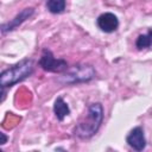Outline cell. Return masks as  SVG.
I'll return each mask as SVG.
<instances>
[{"label":"cell","instance_id":"7a4b0ae2","mask_svg":"<svg viewBox=\"0 0 152 152\" xmlns=\"http://www.w3.org/2000/svg\"><path fill=\"white\" fill-rule=\"evenodd\" d=\"M33 72V62L32 59H24L18 64L4 70L0 74V86L1 88L12 87L13 84L25 80Z\"/></svg>","mask_w":152,"mask_h":152},{"label":"cell","instance_id":"5b68a950","mask_svg":"<svg viewBox=\"0 0 152 152\" xmlns=\"http://www.w3.org/2000/svg\"><path fill=\"white\" fill-rule=\"evenodd\" d=\"M96 24L101 31H103L106 33H110L118 28L119 20H118V17L115 14H113L110 12H106V13H102L97 17Z\"/></svg>","mask_w":152,"mask_h":152},{"label":"cell","instance_id":"30bf717a","mask_svg":"<svg viewBox=\"0 0 152 152\" xmlns=\"http://www.w3.org/2000/svg\"><path fill=\"white\" fill-rule=\"evenodd\" d=\"M135 46H137V49H139V50L150 48V46H151V40H150L148 34H147V33H146V34H140V36L137 38Z\"/></svg>","mask_w":152,"mask_h":152},{"label":"cell","instance_id":"ba28073f","mask_svg":"<svg viewBox=\"0 0 152 152\" xmlns=\"http://www.w3.org/2000/svg\"><path fill=\"white\" fill-rule=\"evenodd\" d=\"M53 113H55L56 118H57L59 121H62L66 115L70 114V108H69L68 103L63 100L62 96H58V97L56 99V101H55V103H53Z\"/></svg>","mask_w":152,"mask_h":152},{"label":"cell","instance_id":"3957f363","mask_svg":"<svg viewBox=\"0 0 152 152\" xmlns=\"http://www.w3.org/2000/svg\"><path fill=\"white\" fill-rule=\"evenodd\" d=\"M94 76H95V70L91 65L78 64V65H74L71 69H68L66 74L63 76L62 81L64 83L74 84V83H78V82L90 81Z\"/></svg>","mask_w":152,"mask_h":152},{"label":"cell","instance_id":"52a82bcc","mask_svg":"<svg viewBox=\"0 0 152 152\" xmlns=\"http://www.w3.org/2000/svg\"><path fill=\"white\" fill-rule=\"evenodd\" d=\"M34 13V10L32 7H28V8H24L19 14H17L11 21L8 23H5L1 25V32L2 33H6L8 31H13L15 30L19 25H21L26 19H28L32 14Z\"/></svg>","mask_w":152,"mask_h":152},{"label":"cell","instance_id":"277c9868","mask_svg":"<svg viewBox=\"0 0 152 152\" xmlns=\"http://www.w3.org/2000/svg\"><path fill=\"white\" fill-rule=\"evenodd\" d=\"M39 65L42 66V69L49 72H63L68 70L66 61L62 58H56L52 52L48 49L43 50V53L39 59Z\"/></svg>","mask_w":152,"mask_h":152},{"label":"cell","instance_id":"9c48e42d","mask_svg":"<svg viewBox=\"0 0 152 152\" xmlns=\"http://www.w3.org/2000/svg\"><path fill=\"white\" fill-rule=\"evenodd\" d=\"M46 8L53 14L62 13L65 10V0H48Z\"/></svg>","mask_w":152,"mask_h":152},{"label":"cell","instance_id":"6da1fadb","mask_svg":"<svg viewBox=\"0 0 152 152\" xmlns=\"http://www.w3.org/2000/svg\"><path fill=\"white\" fill-rule=\"evenodd\" d=\"M103 120V107L101 103H91L88 107L86 116L78 121L74 133L81 139H88L93 137L100 128Z\"/></svg>","mask_w":152,"mask_h":152},{"label":"cell","instance_id":"7c38bea8","mask_svg":"<svg viewBox=\"0 0 152 152\" xmlns=\"http://www.w3.org/2000/svg\"><path fill=\"white\" fill-rule=\"evenodd\" d=\"M147 34H148V37H150V40H151V45H152V30H150V31L147 32Z\"/></svg>","mask_w":152,"mask_h":152},{"label":"cell","instance_id":"8fae6325","mask_svg":"<svg viewBox=\"0 0 152 152\" xmlns=\"http://www.w3.org/2000/svg\"><path fill=\"white\" fill-rule=\"evenodd\" d=\"M0 135H1V139H2L0 144H1V145H4V144H6V141H7V137L5 135V133H0Z\"/></svg>","mask_w":152,"mask_h":152},{"label":"cell","instance_id":"8992f818","mask_svg":"<svg viewBox=\"0 0 152 152\" xmlns=\"http://www.w3.org/2000/svg\"><path fill=\"white\" fill-rule=\"evenodd\" d=\"M127 144L135 151H142L146 146V140L144 135V129L140 126L134 127L126 138Z\"/></svg>","mask_w":152,"mask_h":152}]
</instances>
